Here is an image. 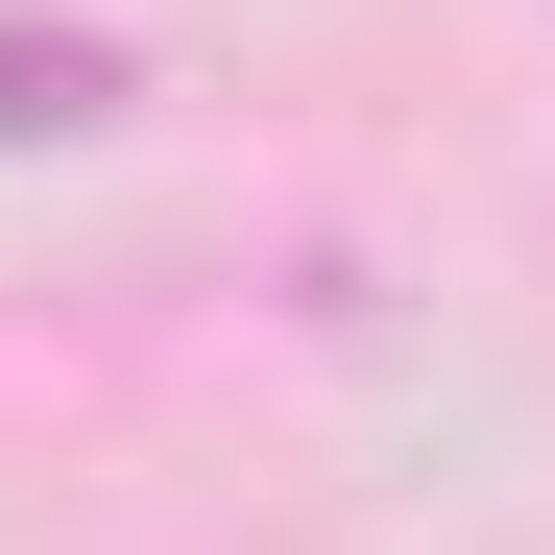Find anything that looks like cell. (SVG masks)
I'll list each match as a JSON object with an SVG mask.
<instances>
[{
  "instance_id": "obj_1",
  "label": "cell",
  "mask_w": 555,
  "mask_h": 555,
  "mask_svg": "<svg viewBox=\"0 0 555 555\" xmlns=\"http://www.w3.org/2000/svg\"><path fill=\"white\" fill-rule=\"evenodd\" d=\"M73 121H121V49L98 25H0V145H73Z\"/></svg>"
}]
</instances>
